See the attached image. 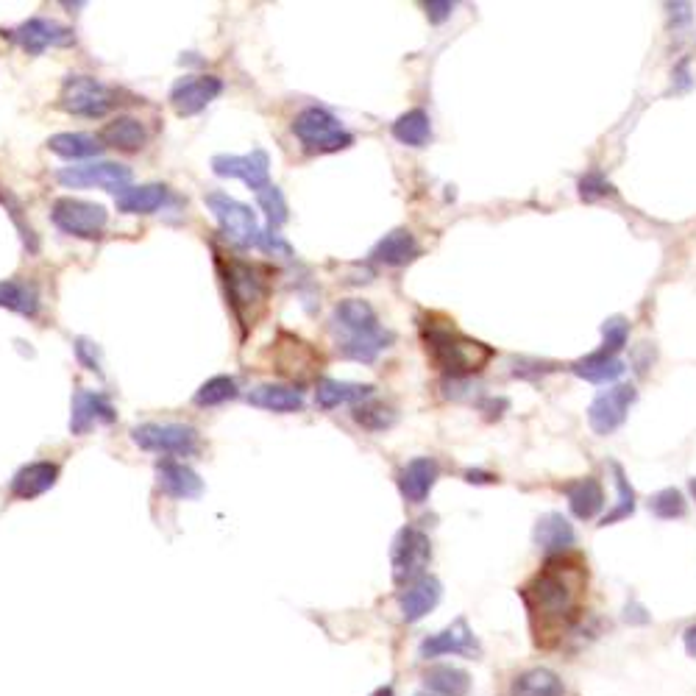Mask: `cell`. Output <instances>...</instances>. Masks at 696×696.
I'll return each instance as SVG.
<instances>
[{"label": "cell", "instance_id": "d6a6232c", "mask_svg": "<svg viewBox=\"0 0 696 696\" xmlns=\"http://www.w3.org/2000/svg\"><path fill=\"white\" fill-rule=\"evenodd\" d=\"M374 387L354 385V382H337V379H321L315 390V401L321 410H335L340 404H354V401L371 399Z\"/></svg>", "mask_w": 696, "mask_h": 696}, {"label": "cell", "instance_id": "cb8c5ba5", "mask_svg": "<svg viewBox=\"0 0 696 696\" xmlns=\"http://www.w3.org/2000/svg\"><path fill=\"white\" fill-rule=\"evenodd\" d=\"M418 254H421V248H418L415 234L410 229H393L374 245L371 259L379 265H387V268H401V265L413 262Z\"/></svg>", "mask_w": 696, "mask_h": 696}, {"label": "cell", "instance_id": "484cf974", "mask_svg": "<svg viewBox=\"0 0 696 696\" xmlns=\"http://www.w3.org/2000/svg\"><path fill=\"white\" fill-rule=\"evenodd\" d=\"M248 404L268 413H301L304 393L287 385H259L248 393Z\"/></svg>", "mask_w": 696, "mask_h": 696}, {"label": "cell", "instance_id": "4dcf8cb0", "mask_svg": "<svg viewBox=\"0 0 696 696\" xmlns=\"http://www.w3.org/2000/svg\"><path fill=\"white\" fill-rule=\"evenodd\" d=\"M101 142L112 145L117 151H126V154H134L145 148L148 142V131L142 126L137 117H115L104 131H101Z\"/></svg>", "mask_w": 696, "mask_h": 696}, {"label": "cell", "instance_id": "603a6c76", "mask_svg": "<svg viewBox=\"0 0 696 696\" xmlns=\"http://www.w3.org/2000/svg\"><path fill=\"white\" fill-rule=\"evenodd\" d=\"M332 323H335L337 337L348 335H362V332H374L379 329V321H376L374 307L362 298H346L335 307V315H332Z\"/></svg>", "mask_w": 696, "mask_h": 696}, {"label": "cell", "instance_id": "1f68e13d", "mask_svg": "<svg viewBox=\"0 0 696 696\" xmlns=\"http://www.w3.org/2000/svg\"><path fill=\"white\" fill-rule=\"evenodd\" d=\"M571 371L585 382H591V385H607V382H616L627 368H624V362L619 357L596 351V354H588L582 360L571 362Z\"/></svg>", "mask_w": 696, "mask_h": 696}, {"label": "cell", "instance_id": "277c9868", "mask_svg": "<svg viewBox=\"0 0 696 696\" xmlns=\"http://www.w3.org/2000/svg\"><path fill=\"white\" fill-rule=\"evenodd\" d=\"M204 204L212 212V218L220 226V232L226 234V240L237 248H259L262 245V229L254 215V209L237 201L226 193H209Z\"/></svg>", "mask_w": 696, "mask_h": 696}, {"label": "cell", "instance_id": "44dd1931", "mask_svg": "<svg viewBox=\"0 0 696 696\" xmlns=\"http://www.w3.org/2000/svg\"><path fill=\"white\" fill-rule=\"evenodd\" d=\"M393 340H396L393 332H387V329L379 326L374 332L337 337V351H340V357H346V360L371 365V362H376V357H379L382 351H387V348L393 346Z\"/></svg>", "mask_w": 696, "mask_h": 696}, {"label": "cell", "instance_id": "ee69618b", "mask_svg": "<svg viewBox=\"0 0 696 696\" xmlns=\"http://www.w3.org/2000/svg\"><path fill=\"white\" fill-rule=\"evenodd\" d=\"M0 201H3V207H6V212H12V218H14V223H17V229H20V237H23V243L26 245H31V251L37 248V237H34V232L31 229H26L23 226V218H20V204H17V198H14L12 193H0Z\"/></svg>", "mask_w": 696, "mask_h": 696}, {"label": "cell", "instance_id": "f1b7e54d", "mask_svg": "<svg viewBox=\"0 0 696 696\" xmlns=\"http://www.w3.org/2000/svg\"><path fill=\"white\" fill-rule=\"evenodd\" d=\"M0 310L17 312V315H23V318H37V284L23 282V279H3V282H0Z\"/></svg>", "mask_w": 696, "mask_h": 696}, {"label": "cell", "instance_id": "3957f363", "mask_svg": "<svg viewBox=\"0 0 696 696\" xmlns=\"http://www.w3.org/2000/svg\"><path fill=\"white\" fill-rule=\"evenodd\" d=\"M218 268L234 318L240 321L243 329H251L268 301V276L259 265H251L243 259L218 257Z\"/></svg>", "mask_w": 696, "mask_h": 696}, {"label": "cell", "instance_id": "681fc988", "mask_svg": "<svg viewBox=\"0 0 696 696\" xmlns=\"http://www.w3.org/2000/svg\"><path fill=\"white\" fill-rule=\"evenodd\" d=\"M465 479H468V482H493V479H496V477H490V474H482V471H468V474H465Z\"/></svg>", "mask_w": 696, "mask_h": 696}, {"label": "cell", "instance_id": "5b68a950", "mask_svg": "<svg viewBox=\"0 0 696 696\" xmlns=\"http://www.w3.org/2000/svg\"><path fill=\"white\" fill-rule=\"evenodd\" d=\"M293 134L304 148L318 151V154H335V151H343L348 145H354V137L343 129V123L329 109H321V106L304 109L293 123Z\"/></svg>", "mask_w": 696, "mask_h": 696}, {"label": "cell", "instance_id": "ab89813d", "mask_svg": "<svg viewBox=\"0 0 696 696\" xmlns=\"http://www.w3.org/2000/svg\"><path fill=\"white\" fill-rule=\"evenodd\" d=\"M627 340H630V323L624 321L621 315L607 318V321L602 323V354L616 357L621 348L627 346Z\"/></svg>", "mask_w": 696, "mask_h": 696}, {"label": "cell", "instance_id": "d6986e66", "mask_svg": "<svg viewBox=\"0 0 696 696\" xmlns=\"http://www.w3.org/2000/svg\"><path fill=\"white\" fill-rule=\"evenodd\" d=\"M156 482L159 488L168 493L170 499H198L204 493V482L195 474L193 468H187L184 463H176V460H162L156 465Z\"/></svg>", "mask_w": 696, "mask_h": 696}, {"label": "cell", "instance_id": "6da1fadb", "mask_svg": "<svg viewBox=\"0 0 696 696\" xmlns=\"http://www.w3.org/2000/svg\"><path fill=\"white\" fill-rule=\"evenodd\" d=\"M585 585H588V568L580 557H549L546 566L521 591L529 619L541 621L543 630L566 627L568 621L577 619Z\"/></svg>", "mask_w": 696, "mask_h": 696}, {"label": "cell", "instance_id": "bcb514c9", "mask_svg": "<svg viewBox=\"0 0 696 696\" xmlns=\"http://www.w3.org/2000/svg\"><path fill=\"white\" fill-rule=\"evenodd\" d=\"M454 3L452 0H440V3H426V14L432 23H443L446 17H452Z\"/></svg>", "mask_w": 696, "mask_h": 696}, {"label": "cell", "instance_id": "74e56055", "mask_svg": "<svg viewBox=\"0 0 696 696\" xmlns=\"http://www.w3.org/2000/svg\"><path fill=\"white\" fill-rule=\"evenodd\" d=\"M613 477H616L619 502H616V507H613L605 518H602V527H607V524H616V521H621V518H630L632 513H635V490H632L630 479L624 477L621 465L613 463Z\"/></svg>", "mask_w": 696, "mask_h": 696}, {"label": "cell", "instance_id": "8d00e7d4", "mask_svg": "<svg viewBox=\"0 0 696 696\" xmlns=\"http://www.w3.org/2000/svg\"><path fill=\"white\" fill-rule=\"evenodd\" d=\"M232 399H237V382L232 376H212L195 390L193 401L198 407H220Z\"/></svg>", "mask_w": 696, "mask_h": 696}, {"label": "cell", "instance_id": "7a4b0ae2", "mask_svg": "<svg viewBox=\"0 0 696 696\" xmlns=\"http://www.w3.org/2000/svg\"><path fill=\"white\" fill-rule=\"evenodd\" d=\"M426 354L438 365L440 371L452 376L479 374L490 360H493V348L479 343L474 337H465L454 326H440L429 323L424 329Z\"/></svg>", "mask_w": 696, "mask_h": 696}, {"label": "cell", "instance_id": "4316f807", "mask_svg": "<svg viewBox=\"0 0 696 696\" xmlns=\"http://www.w3.org/2000/svg\"><path fill=\"white\" fill-rule=\"evenodd\" d=\"M566 496L571 513L580 518V521H591V518L599 516L602 507H605V490H602V485L593 477L571 482L566 488Z\"/></svg>", "mask_w": 696, "mask_h": 696}, {"label": "cell", "instance_id": "f6af8a7d", "mask_svg": "<svg viewBox=\"0 0 696 696\" xmlns=\"http://www.w3.org/2000/svg\"><path fill=\"white\" fill-rule=\"evenodd\" d=\"M76 357L78 362L87 368V371H101V362H98V348L92 346L90 340H76Z\"/></svg>", "mask_w": 696, "mask_h": 696}, {"label": "cell", "instance_id": "f35d334b", "mask_svg": "<svg viewBox=\"0 0 696 696\" xmlns=\"http://www.w3.org/2000/svg\"><path fill=\"white\" fill-rule=\"evenodd\" d=\"M649 510L655 513L663 521H674V518H683L688 513V504H685V496L677 488H666L652 496L649 502Z\"/></svg>", "mask_w": 696, "mask_h": 696}, {"label": "cell", "instance_id": "52a82bcc", "mask_svg": "<svg viewBox=\"0 0 696 696\" xmlns=\"http://www.w3.org/2000/svg\"><path fill=\"white\" fill-rule=\"evenodd\" d=\"M131 440L142 452L165 454V457H193L201 446L198 432L187 424H140L131 429Z\"/></svg>", "mask_w": 696, "mask_h": 696}, {"label": "cell", "instance_id": "30bf717a", "mask_svg": "<svg viewBox=\"0 0 696 696\" xmlns=\"http://www.w3.org/2000/svg\"><path fill=\"white\" fill-rule=\"evenodd\" d=\"M638 399V390L632 385H616L599 393L588 407V424L596 435H613L630 415V407Z\"/></svg>", "mask_w": 696, "mask_h": 696}, {"label": "cell", "instance_id": "4fadbf2b", "mask_svg": "<svg viewBox=\"0 0 696 696\" xmlns=\"http://www.w3.org/2000/svg\"><path fill=\"white\" fill-rule=\"evenodd\" d=\"M479 641L474 630L468 627V621L457 619L452 621L446 630L426 635L421 646H418V658L432 660L443 658V655H463V658H479Z\"/></svg>", "mask_w": 696, "mask_h": 696}, {"label": "cell", "instance_id": "60d3db41", "mask_svg": "<svg viewBox=\"0 0 696 696\" xmlns=\"http://www.w3.org/2000/svg\"><path fill=\"white\" fill-rule=\"evenodd\" d=\"M257 201L259 207H262V212L268 215V223H271V229H276V226H282L284 220H287V201H284V195L279 187H273V184H268L265 190H259L257 193Z\"/></svg>", "mask_w": 696, "mask_h": 696}, {"label": "cell", "instance_id": "ba28073f", "mask_svg": "<svg viewBox=\"0 0 696 696\" xmlns=\"http://www.w3.org/2000/svg\"><path fill=\"white\" fill-rule=\"evenodd\" d=\"M53 226L59 232L78 237V240H98L104 237L109 212L101 204L81 201V198H59L51 209Z\"/></svg>", "mask_w": 696, "mask_h": 696}, {"label": "cell", "instance_id": "d590c367", "mask_svg": "<svg viewBox=\"0 0 696 696\" xmlns=\"http://www.w3.org/2000/svg\"><path fill=\"white\" fill-rule=\"evenodd\" d=\"M393 137L401 142V145H410V148H424L432 140V120L426 115L424 109H410L393 123Z\"/></svg>", "mask_w": 696, "mask_h": 696}, {"label": "cell", "instance_id": "f907efd6", "mask_svg": "<svg viewBox=\"0 0 696 696\" xmlns=\"http://www.w3.org/2000/svg\"><path fill=\"white\" fill-rule=\"evenodd\" d=\"M371 696H396V694H393V688H390V685H382V688H376Z\"/></svg>", "mask_w": 696, "mask_h": 696}, {"label": "cell", "instance_id": "d4e9b609", "mask_svg": "<svg viewBox=\"0 0 696 696\" xmlns=\"http://www.w3.org/2000/svg\"><path fill=\"white\" fill-rule=\"evenodd\" d=\"M170 201V190L165 184H140L117 195V209L123 215H154Z\"/></svg>", "mask_w": 696, "mask_h": 696}, {"label": "cell", "instance_id": "b9f144b4", "mask_svg": "<svg viewBox=\"0 0 696 696\" xmlns=\"http://www.w3.org/2000/svg\"><path fill=\"white\" fill-rule=\"evenodd\" d=\"M354 418H357V424L365 426V429H371V432H382V429H387V426H393L396 413H393V410H387V407H357V410H354Z\"/></svg>", "mask_w": 696, "mask_h": 696}, {"label": "cell", "instance_id": "7bdbcfd3", "mask_svg": "<svg viewBox=\"0 0 696 696\" xmlns=\"http://www.w3.org/2000/svg\"><path fill=\"white\" fill-rule=\"evenodd\" d=\"M613 193L610 181L599 173V170H591L588 176L580 179V198L582 201H596V198H605V195Z\"/></svg>", "mask_w": 696, "mask_h": 696}, {"label": "cell", "instance_id": "9c48e42d", "mask_svg": "<svg viewBox=\"0 0 696 696\" xmlns=\"http://www.w3.org/2000/svg\"><path fill=\"white\" fill-rule=\"evenodd\" d=\"M432 557V543L429 535L421 532L418 527L399 529L393 549H390V563H393V580L399 585H410V582L424 577V568L429 566Z\"/></svg>", "mask_w": 696, "mask_h": 696}, {"label": "cell", "instance_id": "ac0fdd59", "mask_svg": "<svg viewBox=\"0 0 696 696\" xmlns=\"http://www.w3.org/2000/svg\"><path fill=\"white\" fill-rule=\"evenodd\" d=\"M117 418L115 407L92 390H78L73 399V415H70V429L73 435H87L95 424H112Z\"/></svg>", "mask_w": 696, "mask_h": 696}, {"label": "cell", "instance_id": "816d5d0a", "mask_svg": "<svg viewBox=\"0 0 696 696\" xmlns=\"http://www.w3.org/2000/svg\"><path fill=\"white\" fill-rule=\"evenodd\" d=\"M691 493H694V496H696V479H691Z\"/></svg>", "mask_w": 696, "mask_h": 696}, {"label": "cell", "instance_id": "7dc6e473", "mask_svg": "<svg viewBox=\"0 0 696 696\" xmlns=\"http://www.w3.org/2000/svg\"><path fill=\"white\" fill-rule=\"evenodd\" d=\"M669 12H671V20H674L677 26L691 23V6H688V3H671Z\"/></svg>", "mask_w": 696, "mask_h": 696}, {"label": "cell", "instance_id": "7c38bea8", "mask_svg": "<svg viewBox=\"0 0 696 696\" xmlns=\"http://www.w3.org/2000/svg\"><path fill=\"white\" fill-rule=\"evenodd\" d=\"M212 170L223 179H240L257 193L271 184V159L262 148L251 154H218L212 159Z\"/></svg>", "mask_w": 696, "mask_h": 696}, {"label": "cell", "instance_id": "8fae6325", "mask_svg": "<svg viewBox=\"0 0 696 696\" xmlns=\"http://www.w3.org/2000/svg\"><path fill=\"white\" fill-rule=\"evenodd\" d=\"M56 179L65 187H101L109 193H123L129 190L131 168L117 165V162H90V165H78V168H62L56 173Z\"/></svg>", "mask_w": 696, "mask_h": 696}, {"label": "cell", "instance_id": "c3c4849f", "mask_svg": "<svg viewBox=\"0 0 696 696\" xmlns=\"http://www.w3.org/2000/svg\"><path fill=\"white\" fill-rule=\"evenodd\" d=\"M683 641H685V652H688L691 658H696V624H691V627L685 630Z\"/></svg>", "mask_w": 696, "mask_h": 696}, {"label": "cell", "instance_id": "2e32d148", "mask_svg": "<svg viewBox=\"0 0 696 696\" xmlns=\"http://www.w3.org/2000/svg\"><path fill=\"white\" fill-rule=\"evenodd\" d=\"M440 596H443V585L435 577H421V580L410 582L399 596L401 621L415 624V621L426 619L438 607Z\"/></svg>", "mask_w": 696, "mask_h": 696}, {"label": "cell", "instance_id": "e575fe53", "mask_svg": "<svg viewBox=\"0 0 696 696\" xmlns=\"http://www.w3.org/2000/svg\"><path fill=\"white\" fill-rule=\"evenodd\" d=\"M424 685L438 696H468L471 674L457 666H432L424 671Z\"/></svg>", "mask_w": 696, "mask_h": 696}, {"label": "cell", "instance_id": "e0dca14e", "mask_svg": "<svg viewBox=\"0 0 696 696\" xmlns=\"http://www.w3.org/2000/svg\"><path fill=\"white\" fill-rule=\"evenodd\" d=\"M276 346H279L276 348V371L279 374L307 379L321 365V354H315V348L298 337L284 335Z\"/></svg>", "mask_w": 696, "mask_h": 696}, {"label": "cell", "instance_id": "836d02e7", "mask_svg": "<svg viewBox=\"0 0 696 696\" xmlns=\"http://www.w3.org/2000/svg\"><path fill=\"white\" fill-rule=\"evenodd\" d=\"M48 148L62 159L78 162V159L98 156L104 145H101V137H92V134H84V131H62V134H53L48 140Z\"/></svg>", "mask_w": 696, "mask_h": 696}, {"label": "cell", "instance_id": "f5cc1de1", "mask_svg": "<svg viewBox=\"0 0 696 696\" xmlns=\"http://www.w3.org/2000/svg\"><path fill=\"white\" fill-rule=\"evenodd\" d=\"M415 696H438V694H429V691H421V694H415Z\"/></svg>", "mask_w": 696, "mask_h": 696}, {"label": "cell", "instance_id": "9a60e30c", "mask_svg": "<svg viewBox=\"0 0 696 696\" xmlns=\"http://www.w3.org/2000/svg\"><path fill=\"white\" fill-rule=\"evenodd\" d=\"M220 92H223V81L218 76L179 78L170 90V106L179 117H193L204 112Z\"/></svg>", "mask_w": 696, "mask_h": 696}, {"label": "cell", "instance_id": "83f0119b", "mask_svg": "<svg viewBox=\"0 0 696 696\" xmlns=\"http://www.w3.org/2000/svg\"><path fill=\"white\" fill-rule=\"evenodd\" d=\"M510 696H566V685L552 669H527L510 683Z\"/></svg>", "mask_w": 696, "mask_h": 696}, {"label": "cell", "instance_id": "7402d4cb", "mask_svg": "<svg viewBox=\"0 0 696 696\" xmlns=\"http://www.w3.org/2000/svg\"><path fill=\"white\" fill-rule=\"evenodd\" d=\"M59 479V465L48 463V460H39V463H31L26 468H20L12 479V496L14 499H37L42 493L56 485Z\"/></svg>", "mask_w": 696, "mask_h": 696}, {"label": "cell", "instance_id": "ffe728a7", "mask_svg": "<svg viewBox=\"0 0 696 696\" xmlns=\"http://www.w3.org/2000/svg\"><path fill=\"white\" fill-rule=\"evenodd\" d=\"M438 482V463L432 457H415L404 465V471L399 474V490L407 502L421 504L426 502L429 490L435 488Z\"/></svg>", "mask_w": 696, "mask_h": 696}, {"label": "cell", "instance_id": "8992f818", "mask_svg": "<svg viewBox=\"0 0 696 696\" xmlns=\"http://www.w3.org/2000/svg\"><path fill=\"white\" fill-rule=\"evenodd\" d=\"M117 104H120L117 92L92 76H70L62 84V92H59V106L65 109L67 115L76 117H92L95 120V117L109 115Z\"/></svg>", "mask_w": 696, "mask_h": 696}, {"label": "cell", "instance_id": "5bb4252c", "mask_svg": "<svg viewBox=\"0 0 696 696\" xmlns=\"http://www.w3.org/2000/svg\"><path fill=\"white\" fill-rule=\"evenodd\" d=\"M12 39L28 56H42L48 48L73 45V28L62 26L56 20H48V17H31L23 26L14 28Z\"/></svg>", "mask_w": 696, "mask_h": 696}, {"label": "cell", "instance_id": "f546056e", "mask_svg": "<svg viewBox=\"0 0 696 696\" xmlns=\"http://www.w3.org/2000/svg\"><path fill=\"white\" fill-rule=\"evenodd\" d=\"M532 538H535L538 549H543V552H563V549H568L574 543L577 535H574V527H571V521L563 513H546L535 524Z\"/></svg>", "mask_w": 696, "mask_h": 696}]
</instances>
